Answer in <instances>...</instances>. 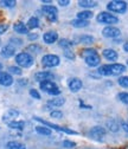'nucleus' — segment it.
Returning a JSON list of instances; mask_svg holds the SVG:
<instances>
[{"mask_svg":"<svg viewBox=\"0 0 128 149\" xmlns=\"http://www.w3.org/2000/svg\"><path fill=\"white\" fill-rule=\"evenodd\" d=\"M15 62L22 68H30L33 65V57L27 52H20L15 56Z\"/></svg>","mask_w":128,"mask_h":149,"instance_id":"1","label":"nucleus"},{"mask_svg":"<svg viewBox=\"0 0 128 149\" xmlns=\"http://www.w3.org/2000/svg\"><path fill=\"white\" fill-rule=\"evenodd\" d=\"M39 86H41V89L44 92H46V94H49L51 96H58V95H61V90L58 89V86L55 84L52 81H44V82H42L39 84Z\"/></svg>","mask_w":128,"mask_h":149,"instance_id":"2","label":"nucleus"},{"mask_svg":"<svg viewBox=\"0 0 128 149\" xmlns=\"http://www.w3.org/2000/svg\"><path fill=\"white\" fill-rule=\"evenodd\" d=\"M96 20L101 24H107V25H112V24H118L119 23V18L115 17L114 14L109 13V12H101L97 14Z\"/></svg>","mask_w":128,"mask_h":149,"instance_id":"3","label":"nucleus"},{"mask_svg":"<svg viewBox=\"0 0 128 149\" xmlns=\"http://www.w3.org/2000/svg\"><path fill=\"white\" fill-rule=\"evenodd\" d=\"M34 120H36V121H38V122H41V123H43V124H44L45 127H48V128H52V129L58 130V132H62V133H66V134H70V135H77V134H78L77 132H75V130H71V129H68V128L57 125V124H55V123L44 121V120L41 118V117H34Z\"/></svg>","mask_w":128,"mask_h":149,"instance_id":"4","label":"nucleus"},{"mask_svg":"<svg viewBox=\"0 0 128 149\" xmlns=\"http://www.w3.org/2000/svg\"><path fill=\"white\" fill-rule=\"evenodd\" d=\"M107 8L114 13H125L127 11V3L120 1V0H114V1L108 3Z\"/></svg>","mask_w":128,"mask_h":149,"instance_id":"5","label":"nucleus"},{"mask_svg":"<svg viewBox=\"0 0 128 149\" xmlns=\"http://www.w3.org/2000/svg\"><path fill=\"white\" fill-rule=\"evenodd\" d=\"M61 63V59L57 54H45L42 58V64L46 68H55L58 66Z\"/></svg>","mask_w":128,"mask_h":149,"instance_id":"6","label":"nucleus"},{"mask_svg":"<svg viewBox=\"0 0 128 149\" xmlns=\"http://www.w3.org/2000/svg\"><path fill=\"white\" fill-rule=\"evenodd\" d=\"M121 34V31L115 26H107L102 30V36L106 38H116Z\"/></svg>","mask_w":128,"mask_h":149,"instance_id":"7","label":"nucleus"},{"mask_svg":"<svg viewBox=\"0 0 128 149\" xmlns=\"http://www.w3.org/2000/svg\"><path fill=\"white\" fill-rule=\"evenodd\" d=\"M89 135L95 139V140H99V141H102V139L106 135V129L102 128V127H94V128H91L90 129V132H89Z\"/></svg>","mask_w":128,"mask_h":149,"instance_id":"8","label":"nucleus"},{"mask_svg":"<svg viewBox=\"0 0 128 149\" xmlns=\"http://www.w3.org/2000/svg\"><path fill=\"white\" fill-rule=\"evenodd\" d=\"M109 72H111V76H119V74L123 73L126 71V66L123 64H119V63H114V64H109Z\"/></svg>","mask_w":128,"mask_h":149,"instance_id":"9","label":"nucleus"},{"mask_svg":"<svg viewBox=\"0 0 128 149\" xmlns=\"http://www.w3.org/2000/svg\"><path fill=\"white\" fill-rule=\"evenodd\" d=\"M68 86H69V89H70V91H72V92H78L81 89H82V86H83V83H82V81L80 79V78H70L69 81H68Z\"/></svg>","mask_w":128,"mask_h":149,"instance_id":"10","label":"nucleus"},{"mask_svg":"<svg viewBox=\"0 0 128 149\" xmlns=\"http://www.w3.org/2000/svg\"><path fill=\"white\" fill-rule=\"evenodd\" d=\"M13 84V77L11 76V73L0 71V85L3 86H10Z\"/></svg>","mask_w":128,"mask_h":149,"instance_id":"11","label":"nucleus"},{"mask_svg":"<svg viewBox=\"0 0 128 149\" xmlns=\"http://www.w3.org/2000/svg\"><path fill=\"white\" fill-rule=\"evenodd\" d=\"M43 40L46 44H53L55 42L58 40V33L56 31H49L46 33H44L43 36Z\"/></svg>","mask_w":128,"mask_h":149,"instance_id":"12","label":"nucleus"},{"mask_svg":"<svg viewBox=\"0 0 128 149\" xmlns=\"http://www.w3.org/2000/svg\"><path fill=\"white\" fill-rule=\"evenodd\" d=\"M102 54H103V57L107 61H111V62H116L118 58H119L118 52L115 50H113V49H106V50H103Z\"/></svg>","mask_w":128,"mask_h":149,"instance_id":"13","label":"nucleus"},{"mask_svg":"<svg viewBox=\"0 0 128 149\" xmlns=\"http://www.w3.org/2000/svg\"><path fill=\"white\" fill-rule=\"evenodd\" d=\"M84 61H85V64L88 66H91V68H95V66L100 65V63H101V58L97 53L93 54V56H89V57H85Z\"/></svg>","mask_w":128,"mask_h":149,"instance_id":"14","label":"nucleus"},{"mask_svg":"<svg viewBox=\"0 0 128 149\" xmlns=\"http://www.w3.org/2000/svg\"><path fill=\"white\" fill-rule=\"evenodd\" d=\"M14 53H15V46L11 44H7L1 49V56L4 58H11L14 56Z\"/></svg>","mask_w":128,"mask_h":149,"instance_id":"15","label":"nucleus"},{"mask_svg":"<svg viewBox=\"0 0 128 149\" xmlns=\"http://www.w3.org/2000/svg\"><path fill=\"white\" fill-rule=\"evenodd\" d=\"M53 77V74L50 72V71H39L34 74V78L36 81H38V82H44V81H50V78Z\"/></svg>","mask_w":128,"mask_h":149,"instance_id":"16","label":"nucleus"},{"mask_svg":"<svg viewBox=\"0 0 128 149\" xmlns=\"http://www.w3.org/2000/svg\"><path fill=\"white\" fill-rule=\"evenodd\" d=\"M13 30L17 32V33H19V34H29V29L27 26L22 23V22H18L13 25Z\"/></svg>","mask_w":128,"mask_h":149,"instance_id":"17","label":"nucleus"},{"mask_svg":"<svg viewBox=\"0 0 128 149\" xmlns=\"http://www.w3.org/2000/svg\"><path fill=\"white\" fill-rule=\"evenodd\" d=\"M43 12L45 13V15L48 17V15H57V13H58V10H57V7H55L53 5H44L43 6Z\"/></svg>","mask_w":128,"mask_h":149,"instance_id":"18","label":"nucleus"},{"mask_svg":"<svg viewBox=\"0 0 128 149\" xmlns=\"http://www.w3.org/2000/svg\"><path fill=\"white\" fill-rule=\"evenodd\" d=\"M77 40H78V43H81V44L90 45V44L94 43V37L88 36V34H83V36H80V37H78Z\"/></svg>","mask_w":128,"mask_h":149,"instance_id":"19","label":"nucleus"},{"mask_svg":"<svg viewBox=\"0 0 128 149\" xmlns=\"http://www.w3.org/2000/svg\"><path fill=\"white\" fill-rule=\"evenodd\" d=\"M18 116H19V111H17V110H14V109H8L7 113H6V114L4 115V117H3V121L6 122L8 118H17Z\"/></svg>","mask_w":128,"mask_h":149,"instance_id":"20","label":"nucleus"},{"mask_svg":"<svg viewBox=\"0 0 128 149\" xmlns=\"http://www.w3.org/2000/svg\"><path fill=\"white\" fill-rule=\"evenodd\" d=\"M78 6L83 7V8H91L97 6L96 1H93V0H80L78 1Z\"/></svg>","mask_w":128,"mask_h":149,"instance_id":"21","label":"nucleus"},{"mask_svg":"<svg viewBox=\"0 0 128 149\" xmlns=\"http://www.w3.org/2000/svg\"><path fill=\"white\" fill-rule=\"evenodd\" d=\"M6 147H7V149H26V147L23 143L18 142V141H10V142H7Z\"/></svg>","mask_w":128,"mask_h":149,"instance_id":"22","label":"nucleus"},{"mask_svg":"<svg viewBox=\"0 0 128 149\" xmlns=\"http://www.w3.org/2000/svg\"><path fill=\"white\" fill-rule=\"evenodd\" d=\"M71 25L76 29H83V27H87L89 25V22L88 20H81V19H74L71 22Z\"/></svg>","mask_w":128,"mask_h":149,"instance_id":"23","label":"nucleus"},{"mask_svg":"<svg viewBox=\"0 0 128 149\" xmlns=\"http://www.w3.org/2000/svg\"><path fill=\"white\" fill-rule=\"evenodd\" d=\"M91 17H93V12L88 11V10L81 11V12L77 13V19H81V20H88V19H90Z\"/></svg>","mask_w":128,"mask_h":149,"instance_id":"24","label":"nucleus"},{"mask_svg":"<svg viewBox=\"0 0 128 149\" xmlns=\"http://www.w3.org/2000/svg\"><path fill=\"white\" fill-rule=\"evenodd\" d=\"M107 128L111 130V132L116 133V132H119L120 125H119V123H118L116 121H114V120H109V121L107 122Z\"/></svg>","mask_w":128,"mask_h":149,"instance_id":"25","label":"nucleus"},{"mask_svg":"<svg viewBox=\"0 0 128 149\" xmlns=\"http://www.w3.org/2000/svg\"><path fill=\"white\" fill-rule=\"evenodd\" d=\"M65 103V100L62 97H55L53 100L49 101V105L50 107H62Z\"/></svg>","mask_w":128,"mask_h":149,"instance_id":"26","label":"nucleus"},{"mask_svg":"<svg viewBox=\"0 0 128 149\" xmlns=\"http://www.w3.org/2000/svg\"><path fill=\"white\" fill-rule=\"evenodd\" d=\"M36 132H37L38 134L41 135H45V136H49L51 135V129L48 128V127H42V125H38V127H36Z\"/></svg>","mask_w":128,"mask_h":149,"instance_id":"27","label":"nucleus"},{"mask_svg":"<svg viewBox=\"0 0 128 149\" xmlns=\"http://www.w3.org/2000/svg\"><path fill=\"white\" fill-rule=\"evenodd\" d=\"M27 29H37L39 27V20H38V18H36V17H31L29 22H27Z\"/></svg>","mask_w":128,"mask_h":149,"instance_id":"28","label":"nucleus"},{"mask_svg":"<svg viewBox=\"0 0 128 149\" xmlns=\"http://www.w3.org/2000/svg\"><path fill=\"white\" fill-rule=\"evenodd\" d=\"M25 123L23 121H12V122H8V127L12 128V129H18V130H22L24 128Z\"/></svg>","mask_w":128,"mask_h":149,"instance_id":"29","label":"nucleus"},{"mask_svg":"<svg viewBox=\"0 0 128 149\" xmlns=\"http://www.w3.org/2000/svg\"><path fill=\"white\" fill-rule=\"evenodd\" d=\"M26 50H27L29 52L39 53V52L42 51V46H41V45H38V44H31V45H29V46L26 47Z\"/></svg>","mask_w":128,"mask_h":149,"instance_id":"30","label":"nucleus"},{"mask_svg":"<svg viewBox=\"0 0 128 149\" xmlns=\"http://www.w3.org/2000/svg\"><path fill=\"white\" fill-rule=\"evenodd\" d=\"M72 45H74V43L70 42L69 39H61L59 40V46L61 47H64L65 50H69V47H71Z\"/></svg>","mask_w":128,"mask_h":149,"instance_id":"31","label":"nucleus"},{"mask_svg":"<svg viewBox=\"0 0 128 149\" xmlns=\"http://www.w3.org/2000/svg\"><path fill=\"white\" fill-rule=\"evenodd\" d=\"M97 52H96V50L95 49H84V50H82V57H89V56H93V54H96Z\"/></svg>","mask_w":128,"mask_h":149,"instance_id":"32","label":"nucleus"},{"mask_svg":"<svg viewBox=\"0 0 128 149\" xmlns=\"http://www.w3.org/2000/svg\"><path fill=\"white\" fill-rule=\"evenodd\" d=\"M8 73H12V74H17V76H20L23 73L22 69L18 68V66H10L8 68Z\"/></svg>","mask_w":128,"mask_h":149,"instance_id":"33","label":"nucleus"},{"mask_svg":"<svg viewBox=\"0 0 128 149\" xmlns=\"http://www.w3.org/2000/svg\"><path fill=\"white\" fill-rule=\"evenodd\" d=\"M118 83L122 88H128V76H122L118 79Z\"/></svg>","mask_w":128,"mask_h":149,"instance_id":"34","label":"nucleus"},{"mask_svg":"<svg viewBox=\"0 0 128 149\" xmlns=\"http://www.w3.org/2000/svg\"><path fill=\"white\" fill-rule=\"evenodd\" d=\"M0 5L4 6V7H14L15 6V1L14 0H3V1H0Z\"/></svg>","mask_w":128,"mask_h":149,"instance_id":"35","label":"nucleus"},{"mask_svg":"<svg viewBox=\"0 0 128 149\" xmlns=\"http://www.w3.org/2000/svg\"><path fill=\"white\" fill-rule=\"evenodd\" d=\"M50 116L52 118H62L63 117V113L59 111V110H52L50 113Z\"/></svg>","mask_w":128,"mask_h":149,"instance_id":"36","label":"nucleus"},{"mask_svg":"<svg viewBox=\"0 0 128 149\" xmlns=\"http://www.w3.org/2000/svg\"><path fill=\"white\" fill-rule=\"evenodd\" d=\"M119 100L122 103L128 104V92H121V94H119Z\"/></svg>","mask_w":128,"mask_h":149,"instance_id":"37","label":"nucleus"},{"mask_svg":"<svg viewBox=\"0 0 128 149\" xmlns=\"http://www.w3.org/2000/svg\"><path fill=\"white\" fill-rule=\"evenodd\" d=\"M63 147H65V148H75L76 143L72 142V141H69V140H65V141H63Z\"/></svg>","mask_w":128,"mask_h":149,"instance_id":"38","label":"nucleus"},{"mask_svg":"<svg viewBox=\"0 0 128 149\" xmlns=\"http://www.w3.org/2000/svg\"><path fill=\"white\" fill-rule=\"evenodd\" d=\"M30 95L33 97V98H36V100H41V95H39V92L36 90V89H31L30 90Z\"/></svg>","mask_w":128,"mask_h":149,"instance_id":"39","label":"nucleus"},{"mask_svg":"<svg viewBox=\"0 0 128 149\" xmlns=\"http://www.w3.org/2000/svg\"><path fill=\"white\" fill-rule=\"evenodd\" d=\"M10 43H11V45H18V46H19V45H22V43H23V40L22 39H19V38H11L10 39Z\"/></svg>","mask_w":128,"mask_h":149,"instance_id":"40","label":"nucleus"},{"mask_svg":"<svg viewBox=\"0 0 128 149\" xmlns=\"http://www.w3.org/2000/svg\"><path fill=\"white\" fill-rule=\"evenodd\" d=\"M64 56H65L68 59H75V54H74V52L70 51V50H65V51H64Z\"/></svg>","mask_w":128,"mask_h":149,"instance_id":"41","label":"nucleus"},{"mask_svg":"<svg viewBox=\"0 0 128 149\" xmlns=\"http://www.w3.org/2000/svg\"><path fill=\"white\" fill-rule=\"evenodd\" d=\"M7 30H8V25L7 24H0V34H4Z\"/></svg>","mask_w":128,"mask_h":149,"instance_id":"42","label":"nucleus"},{"mask_svg":"<svg viewBox=\"0 0 128 149\" xmlns=\"http://www.w3.org/2000/svg\"><path fill=\"white\" fill-rule=\"evenodd\" d=\"M27 37H29V39H30V40H34V39H37V38H38V34H37V33H29Z\"/></svg>","mask_w":128,"mask_h":149,"instance_id":"43","label":"nucleus"},{"mask_svg":"<svg viewBox=\"0 0 128 149\" xmlns=\"http://www.w3.org/2000/svg\"><path fill=\"white\" fill-rule=\"evenodd\" d=\"M58 4L61 6H68L70 4V1H69V0H58Z\"/></svg>","mask_w":128,"mask_h":149,"instance_id":"44","label":"nucleus"},{"mask_svg":"<svg viewBox=\"0 0 128 149\" xmlns=\"http://www.w3.org/2000/svg\"><path fill=\"white\" fill-rule=\"evenodd\" d=\"M121 128L125 130L126 133H128V123H127V122H122V123H121Z\"/></svg>","mask_w":128,"mask_h":149,"instance_id":"45","label":"nucleus"},{"mask_svg":"<svg viewBox=\"0 0 128 149\" xmlns=\"http://www.w3.org/2000/svg\"><path fill=\"white\" fill-rule=\"evenodd\" d=\"M19 83L20 85H27V79H19Z\"/></svg>","mask_w":128,"mask_h":149,"instance_id":"46","label":"nucleus"},{"mask_svg":"<svg viewBox=\"0 0 128 149\" xmlns=\"http://www.w3.org/2000/svg\"><path fill=\"white\" fill-rule=\"evenodd\" d=\"M123 50H125V52H128V42L123 44Z\"/></svg>","mask_w":128,"mask_h":149,"instance_id":"47","label":"nucleus"},{"mask_svg":"<svg viewBox=\"0 0 128 149\" xmlns=\"http://www.w3.org/2000/svg\"><path fill=\"white\" fill-rule=\"evenodd\" d=\"M1 69H3V64L0 63V71H1Z\"/></svg>","mask_w":128,"mask_h":149,"instance_id":"48","label":"nucleus"},{"mask_svg":"<svg viewBox=\"0 0 128 149\" xmlns=\"http://www.w3.org/2000/svg\"><path fill=\"white\" fill-rule=\"evenodd\" d=\"M127 65H128V61H127Z\"/></svg>","mask_w":128,"mask_h":149,"instance_id":"49","label":"nucleus"},{"mask_svg":"<svg viewBox=\"0 0 128 149\" xmlns=\"http://www.w3.org/2000/svg\"><path fill=\"white\" fill-rule=\"evenodd\" d=\"M0 44H1V40H0Z\"/></svg>","mask_w":128,"mask_h":149,"instance_id":"50","label":"nucleus"}]
</instances>
